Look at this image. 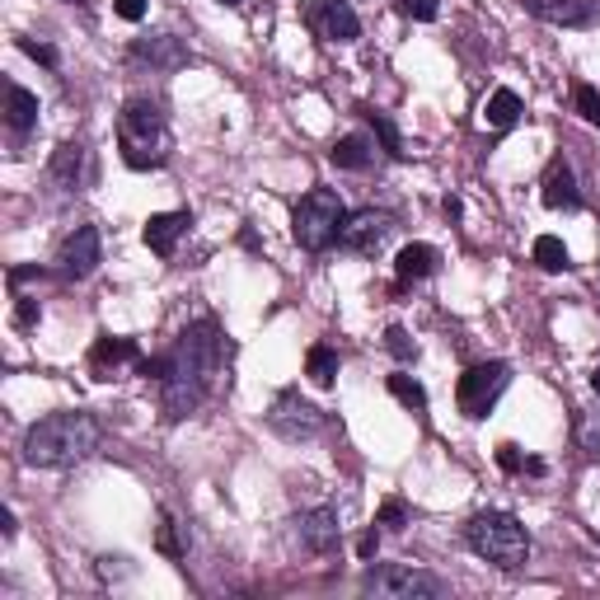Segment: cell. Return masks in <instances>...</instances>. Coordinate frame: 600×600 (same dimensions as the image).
<instances>
[{
  "mask_svg": "<svg viewBox=\"0 0 600 600\" xmlns=\"http://www.w3.org/2000/svg\"><path fill=\"white\" fill-rule=\"evenodd\" d=\"M220 362H226V338H220L216 319H197L174 338L169 352L146 357L137 375H146V381L155 375L160 381V404L169 417H188L207 404V394L220 375Z\"/></svg>",
  "mask_w": 600,
  "mask_h": 600,
  "instance_id": "1",
  "label": "cell"
},
{
  "mask_svg": "<svg viewBox=\"0 0 600 600\" xmlns=\"http://www.w3.org/2000/svg\"><path fill=\"white\" fill-rule=\"evenodd\" d=\"M99 422L90 413H48L38 417L29 436H24V460L33 470H66V464H80L99 451Z\"/></svg>",
  "mask_w": 600,
  "mask_h": 600,
  "instance_id": "2",
  "label": "cell"
},
{
  "mask_svg": "<svg viewBox=\"0 0 600 600\" xmlns=\"http://www.w3.org/2000/svg\"><path fill=\"white\" fill-rule=\"evenodd\" d=\"M118 150H122V165L141 169V174L169 165L174 131H169L165 108L155 99H131L118 114Z\"/></svg>",
  "mask_w": 600,
  "mask_h": 600,
  "instance_id": "3",
  "label": "cell"
},
{
  "mask_svg": "<svg viewBox=\"0 0 600 600\" xmlns=\"http://www.w3.org/2000/svg\"><path fill=\"white\" fill-rule=\"evenodd\" d=\"M464 540H470L479 559H488L493 568H506V572L530 559V535L511 511H479L470 530H464Z\"/></svg>",
  "mask_w": 600,
  "mask_h": 600,
  "instance_id": "4",
  "label": "cell"
},
{
  "mask_svg": "<svg viewBox=\"0 0 600 600\" xmlns=\"http://www.w3.org/2000/svg\"><path fill=\"white\" fill-rule=\"evenodd\" d=\"M343 220H347V207H343V197L333 193V188H309L296 212H292V235L305 254H324L328 244H338V230H343Z\"/></svg>",
  "mask_w": 600,
  "mask_h": 600,
  "instance_id": "5",
  "label": "cell"
},
{
  "mask_svg": "<svg viewBox=\"0 0 600 600\" xmlns=\"http://www.w3.org/2000/svg\"><path fill=\"white\" fill-rule=\"evenodd\" d=\"M362 591L381 596V600H436L451 587L441 582L436 572H422V568H409V563H381V568L362 572Z\"/></svg>",
  "mask_w": 600,
  "mask_h": 600,
  "instance_id": "6",
  "label": "cell"
},
{
  "mask_svg": "<svg viewBox=\"0 0 600 600\" xmlns=\"http://www.w3.org/2000/svg\"><path fill=\"white\" fill-rule=\"evenodd\" d=\"M506 385H511V366L506 362H479V366H470L460 375L455 404H460V413L470 422H479V417L493 413V404L506 394Z\"/></svg>",
  "mask_w": 600,
  "mask_h": 600,
  "instance_id": "7",
  "label": "cell"
},
{
  "mask_svg": "<svg viewBox=\"0 0 600 600\" xmlns=\"http://www.w3.org/2000/svg\"><path fill=\"white\" fill-rule=\"evenodd\" d=\"M268 427L282 441H309V436H319L324 413L309 404V399H301V390H282L273 399V409H268Z\"/></svg>",
  "mask_w": 600,
  "mask_h": 600,
  "instance_id": "8",
  "label": "cell"
},
{
  "mask_svg": "<svg viewBox=\"0 0 600 600\" xmlns=\"http://www.w3.org/2000/svg\"><path fill=\"white\" fill-rule=\"evenodd\" d=\"M99 263H104V239L95 226H80L61 239V249H57V273L66 282H85V277H95L99 273Z\"/></svg>",
  "mask_w": 600,
  "mask_h": 600,
  "instance_id": "9",
  "label": "cell"
},
{
  "mask_svg": "<svg viewBox=\"0 0 600 600\" xmlns=\"http://www.w3.org/2000/svg\"><path fill=\"white\" fill-rule=\"evenodd\" d=\"M394 235V216L390 212H375V207H366V212H357V216H347L343 220V230H338V244L347 254H362V258H375L385 249V239Z\"/></svg>",
  "mask_w": 600,
  "mask_h": 600,
  "instance_id": "10",
  "label": "cell"
},
{
  "mask_svg": "<svg viewBox=\"0 0 600 600\" xmlns=\"http://www.w3.org/2000/svg\"><path fill=\"white\" fill-rule=\"evenodd\" d=\"M48 174H52V184H57L61 193H85V188L95 184V155H90V146L66 141V146L52 155Z\"/></svg>",
  "mask_w": 600,
  "mask_h": 600,
  "instance_id": "11",
  "label": "cell"
},
{
  "mask_svg": "<svg viewBox=\"0 0 600 600\" xmlns=\"http://www.w3.org/2000/svg\"><path fill=\"white\" fill-rule=\"evenodd\" d=\"M141 362H146V352L131 338H114V333H104V338L90 347L95 381H114V375H122V371H141Z\"/></svg>",
  "mask_w": 600,
  "mask_h": 600,
  "instance_id": "12",
  "label": "cell"
},
{
  "mask_svg": "<svg viewBox=\"0 0 600 600\" xmlns=\"http://www.w3.org/2000/svg\"><path fill=\"white\" fill-rule=\"evenodd\" d=\"M521 6L535 19H544V24H563V29L600 24V0H521Z\"/></svg>",
  "mask_w": 600,
  "mask_h": 600,
  "instance_id": "13",
  "label": "cell"
},
{
  "mask_svg": "<svg viewBox=\"0 0 600 600\" xmlns=\"http://www.w3.org/2000/svg\"><path fill=\"white\" fill-rule=\"evenodd\" d=\"M338 535H343V525H338V511L333 506H309L296 517V540L305 553H328V549H338Z\"/></svg>",
  "mask_w": 600,
  "mask_h": 600,
  "instance_id": "14",
  "label": "cell"
},
{
  "mask_svg": "<svg viewBox=\"0 0 600 600\" xmlns=\"http://www.w3.org/2000/svg\"><path fill=\"white\" fill-rule=\"evenodd\" d=\"M137 66H150V71H179V66H188V48L179 38H169V33H150V38H137L131 42V52H127Z\"/></svg>",
  "mask_w": 600,
  "mask_h": 600,
  "instance_id": "15",
  "label": "cell"
},
{
  "mask_svg": "<svg viewBox=\"0 0 600 600\" xmlns=\"http://www.w3.org/2000/svg\"><path fill=\"white\" fill-rule=\"evenodd\" d=\"M309 24L319 29L324 42H352V38L362 33V19H357V10H352L347 0H315Z\"/></svg>",
  "mask_w": 600,
  "mask_h": 600,
  "instance_id": "16",
  "label": "cell"
},
{
  "mask_svg": "<svg viewBox=\"0 0 600 600\" xmlns=\"http://www.w3.org/2000/svg\"><path fill=\"white\" fill-rule=\"evenodd\" d=\"M188 226H193V212H160V216H150V220H146L141 239H146V249H150V254L174 258V249H179V239L188 235Z\"/></svg>",
  "mask_w": 600,
  "mask_h": 600,
  "instance_id": "17",
  "label": "cell"
},
{
  "mask_svg": "<svg viewBox=\"0 0 600 600\" xmlns=\"http://www.w3.org/2000/svg\"><path fill=\"white\" fill-rule=\"evenodd\" d=\"M544 207L549 212H577L582 207V193H577V174H572V165L563 160V155H553L549 160V169H544Z\"/></svg>",
  "mask_w": 600,
  "mask_h": 600,
  "instance_id": "18",
  "label": "cell"
},
{
  "mask_svg": "<svg viewBox=\"0 0 600 600\" xmlns=\"http://www.w3.org/2000/svg\"><path fill=\"white\" fill-rule=\"evenodd\" d=\"M436 263H441V254L432 249V244H404V249H399V258H394V277H399V286L427 282V277L436 273Z\"/></svg>",
  "mask_w": 600,
  "mask_h": 600,
  "instance_id": "19",
  "label": "cell"
},
{
  "mask_svg": "<svg viewBox=\"0 0 600 600\" xmlns=\"http://www.w3.org/2000/svg\"><path fill=\"white\" fill-rule=\"evenodd\" d=\"M328 160L338 165V169H347V174H366V169L375 165V141H371V137H362V131H347V137L333 141Z\"/></svg>",
  "mask_w": 600,
  "mask_h": 600,
  "instance_id": "20",
  "label": "cell"
},
{
  "mask_svg": "<svg viewBox=\"0 0 600 600\" xmlns=\"http://www.w3.org/2000/svg\"><path fill=\"white\" fill-rule=\"evenodd\" d=\"M6 122L14 137H29L38 127V95H29L24 85H14V80H6Z\"/></svg>",
  "mask_w": 600,
  "mask_h": 600,
  "instance_id": "21",
  "label": "cell"
},
{
  "mask_svg": "<svg viewBox=\"0 0 600 600\" xmlns=\"http://www.w3.org/2000/svg\"><path fill=\"white\" fill-rule=\"evenodd\" d=\"M521 114H525V104H521L517 90H493V99L483 104V122L493 131H511L521 122Z\"/></svg>",
  "mask_w": 600,
  "mask_h": 600,
  "instance_id": "22",
  "label": "cell"
},
{
  "mask_svg": "<svg viewBox=\"0 0 600 600\" xmlns=\"http://www.w3.org/2000/svg\"><path fill=\"white\" fill-rule=\"evenodd\" d=\"M305 375H309V381H315L319 390H328L333 381H338V352L324 347V343H315V347L305 352Z\"/></svg>",
  "mask_w": 600,
  "mask_h": 600,
  "instance_id": "23",
  "label": "cell"
},
{
  "mask_svg": "<svg viewBox=\"0 0 600 600\" xmlns=\"http://www.w3.org/2000/svg\"><path fill=\"white\" fill-rule=\"evenodd\" d=\"M362 118L375 127V137H381V150L390 155V160H404V137H399L394 118L385 114V108H362Z\"/></svg>",
  "mask_w": 600,
  "mask_h": 600,
  "instance_id": "24",
  "label": "cell"
},
{
  "mask_svg": "<svg viewBox=\"0 0 600 600\" xmlns=\"http://www.w3.org/2000/svg\"><path fill=\"white\" fill-rule=\"evenodd\" d=\"M390 394H394L404 409H413V413H427V390H422V385L413 381V375L394 371V375H390Z\"/></svg>",
  "mask_w": 600,
  "mask_h": 600,
  "instance_id": "25",
  "label": "cell"
},
{
  "mask_svg": "<svg viewBox=\"0 0 600 600\" xmlns=\"http://www.w3.org/2000/svg\"><path fill=\"white\" fill-rule=\"evenodd\" d=\"M179 521H174L169 517V511H160V530H155V544H160V553H165V559H184V553H188V540L179 535Z\"/></svg>",
  "mask_w": 600,
  "mask_h": 600,
  "instance_id": "26",
  "label": "cell"
},
{
  "mask_svg": "<svg viewBox=\"0 0 600 600\" xmlns=\"http://www.w3.org/2000/svg\"><path fill=\"white\" fill-rule=\"evenodd\" d=\"M535 263H540L544 273H563V268H572L559 235H540V239H535Z\"/></svg>",
  "mask_w": 600,
  "mask_h": 600,
  "instance_id": "27",
  "label": "cell"
},
{
  "mask_svg": "<svg viewBox=\"0 0 600 600\" xmlns=\"http://www.w3.org/2000/svg\"><path fill=\"white\" fill-rule=\"evenodd\" d=\"M498 464H502V470L506 474H544V460H530L521 446H511V441H506V446H498Z\"/></svg>",
  "mask_w": 600,
  "mask_h": 600,
  "instance_id": "28",
  "label": "cell"
},
{
  "mask_svg": "<svg viewBox=\"0 0 600 600\" xmlns=\"http://www.w3.org/2000/svg\"><path fill=\"white\" fill-rule=\"evenodd\" d=\"M394 10L404 19H417V24H432L441 14V0H394Z\"/></svg>",
  "mask_w": 600,
  "mask_h": 600,
  "instance_id": "29",
  "label": "cell"
},
{
  "mask_svg": "<svg viewBox=\"0 0 600 600\" xmlns=\"http://www.w3.org/2000/svg\"><path fill=\"white\" fill-rule=\"evenodd\" d=\"M577 446H582L587 455H600V413H587L582 422H577Z\"/></svg>",
  "mask_w": 600,
  "mask_h": 600,
  "instance_id": "30",
  "label": "cell"
},
{
  "mask_svg": "<svg viewBox=\"0 0 600 600\" xmlns=\"http://www.w3.org/2000/svg\"><path fill=\"white\" fill-rule=\"evenodd\" d=\"M385 347L394 352L399 362H413V357H417V343H413V338H409V333L399 328V324H390V328H385Z\"/></svg>",
  "mask_w": 600,
  "mask_h": 600,
  "instance_id": "31",
  "label": "cell"
},
{
  "mask_svg": "<svg viewBox=\"0 0 600 600\" xmlns=\"http://www.w3.org/2000/svg\"><path fill=\"white\" fill-rule=\"evenodd\" d=\"M572 99H577V114H582L591 127H600V95L591 90V85H577V95H572Z\"/></svg>",
  "mask_w": 600,
  "mask_h": 600,
  "instance_id": "32",
  "label": "cell"
},
{
  "mask_svg": "<svg viewBox=\"0 0 600 600\" xmlns=\"http://www.w3.org/2000/svg\"><path fill=\"white\" fill-rule=\"evenodd\" d=\"M375 525H390V530H404L409 525V506L399 502V498H385L381 506V517H375Z\"/></svg>",
  "mask_w": 600,
  "mask_h": 600,
  "instance_id": "33",
  "label": "cell"
},
{
  "mask_svg": "<svg viewBox=\"0 0 600 600\" xmlns=\"http://www.w3.org/2000/svg\"><path fill=\"white\" fill-rule=\"evenodd\" d=\"M19 48H24L33 61H42V66H52L57 71V48H48V42H33V38H19Z\"/></svg>",
  "mask_w": 600,
  "mask_h": 600,
  "instance_id": "34",
  "label": "cell"
},
{
  "mask_svg": "<svg viewBox=\"0 0 600 600\" xmlns=\"http://www.w3.org/2000/svg\"><path fill=\"white\" fill-rule=\"evenodd\" d=\"M38 319H42L38 301H19V305H14V324H19V328H33Z\"/></svg>",
  "mask_w": 600,
  "mask_h": 600,
  "instance_id": "35",
  "label": "cell"
},
{
  "mask_svg": "<svg viewBox=\"0 0 600 600\" xmlns=\"http://www.w3.org/2000/svg\"><path fill=\"white\" fill-rule=\"evenodd\" d=\"M114 10L127 19V24H141V19H146V0H114Z\"/></svg>",
  "mask_w": 600,
  "mask_h": 600,
  "instance_id": "36",
  "label": "cell"
},
{
  "mask_svg": "<svg viewBox=\"0 0 600 600\" xmlns=\"http://www.w3.org/2000/svg\"><path fill=\"white\" fill-rule=\"evenodd\" d=\"M375 549H381V535H375V530H366V535L357 540V553H362V559H375Z\"/></svg>",
  "mask_w": 600,
  "mask_h": 600,
  "instance_id": "37",
  "label": "cell"
},
{
  "mask_svg": "<svg viewBox=\"0 0 600 600\" xmlns=\"http://www.w3.org/2000/svg\"><path fill=\"white\" fill-rule=\"evenodd\" d=\"M0 535L14 540V511H0Z\"/></svg>",
  "mask_w": 600,
  "mask_h": 600,
  "instance_id": "38",
  "label": "cell"
},
{
  "mask_svg": "<svg viewBox=\"0 0 600 600\" xmlns=\"http://www.w3.org/2000/svg\"><path fill=\"white\" fill-rule=\"evenodd\" d=\"M591 390H596V394H600V366H596V371H591Z\"/></svg>",
  "mask_w": 600,
  "mask_h": 600,
  "instance_id": "39",
  "label": "cell"
},
{
  "mask_svg": "<svg viewBox=\"0 0 600 600\" xmlns=\"http://www.w3.org/2000/svg\"><path fill=\"white\" fill-rule=\"evenodd\" d=\"M216 6H230L235 10V6H244V0H216Z\"/></svg>",
  "mask_w": 600,
  "mask_h": 600,
  "instance_id": "40",
  "label": "cell"
},
{
  "mask_svg": "<svg viewBox=\"0 0 600 600\" xmlns=\"http://www.w3.org/2000/svg\"><path fill=\"white\" fill-rule=\"evenodd\" d=\"M66 6H85V0H66Z\"/></svg>",
  "mask_w": 600,
  "mask_h": 600,
  "instance_id": "41",
  "label": "cell"
}]
</instances>
